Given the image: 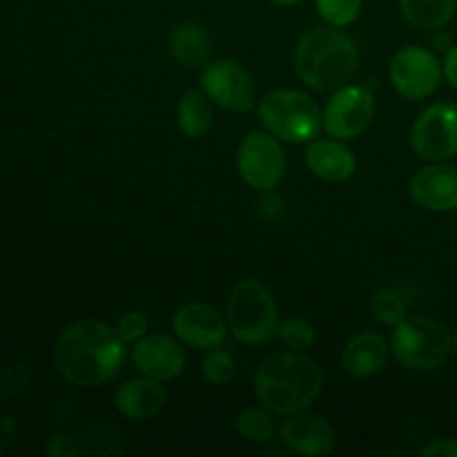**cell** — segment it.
Here are the masks:
<instances>
[{
	"mask_svg": "<svg viewBox=\"0 0 457 457\" xmlns=\"http://www.w3.org/2000/svg\"><path fill=\"white\" fill-rule=\"evenodd\" d=\"M125 344L119 330L105 321H74L54 344V366L76 386H101L123 366Z\"/></svg>",
	"mask_w": 457,
	"mask_h": 457,
	"instance_id": "6da1fadb",
	"label": "cell"
},
{
	"mask_svg": "<svg viewBox=\"0 0 457 457\" xmlns=\"http://www.w3.org/2000/svg\"><path fill=\"white\" fill-rule=\"evenodd\" d=\"M321 382V369L311 357L299 351L275 353L259 364L254 373V393L263 409L288 418L317 400Z\"/></svg>",
	"mask_w": 457,
	"mask_h": 457,
	"instance_id": "7a4b0ae2",
	"label": "cell"
},
{
	"mask_svg": "<svg viewBox=\"0 0 457 457\" xmlns=\"http://www.w3.org/2000/svg\"><path fill=\"white\" fill-rule=\"evenodd\" d=\"M357 45L342 27H315L295 49V71L308 87L335 92L351 83L357 71Z\"/></svg>",
	"mask_w": 457,
	"mask_h": 457,
	"instance_id": "3957f363",
	"label": "cell"
},
{
	"mask_svg": "<svg viewBox=\"0 0 457 457\" xmlns=\"http://www.w3.org/2000/svg\"><path fill=\"white\" fill-rule=\"evenodd\" d=\"M226 321L239 342H270L279 330L275 297L259 279H241L228 297Z\"/></svg>",
	"mask_w": 457,
	"mask_h": 457,
	"instance_id": "277c9868",
	"label": "cell"
},
{
	"mask_svg": "<svg viewBox=\"0 0 457 457\" xmlns=\"http://www.w3.org/2000/svg\"><path fill=\"white\" fill-rule=\"evenodd\" d=\"M259 119L263 128L279 141L308 143L320 134V105L308 94L297 89H272L259 103Z\"/></svg>",
	"mask_w": 457,
	"mask_h": 457,
	"instance_id": "5b68a950",
	"label": "cell"
},
{
	"mask_svg": "<svg viewBox=\"0 0 457 457\" xmlns=\"http://www.w3.org/2000/svg\"><path fill=\"white\" fill-rule=\"evenodd\" d=\"M391 351L402 366L411 370H433L453 353V335L445 324L428 317H413L395 326Z\"/></svg>",
	"mask_w": 457,
	"mask_h": 457,
	"instance_id": "8992f818",
	"label": "cell"
},
{
	"mask_svg": "<svg viewBox=\"0 0 457 457\" xmlns=\"http://www.w3.org/2000/svg\"><path fill=\"white\" fill-rule=\"evenodd\" d=\"M286 165H288V159H286L284 147H281L279 138L268 129H254V132L245 134L244 141L239 143L237 170L253 190H275L284 179Z\"/></svg>",
	"mask_w": 457,
	"mask_h": 457,
	"instance_id": "52a82bcc",
	"label": "cell"
},
{
	"mask_svg": "<svg viewBox=\"0 0 457 457\" xmlns=\"http://www.w3.org/2000/svg\"><path fill=\"white\" fill-rule=\"evenodd\" d=\"M388 74H391L393 87L402 96L411 101H422L440 89L445 67L431 49L422 45H409L393 56Z\"/></svg>",
	"mask_w": 457,
	"mask_h": 457,
	"instance_id": "ba28073f",
	"label": "cell"
},
{
	"mask_svg": "<svg viewBox=\"0 0 457 457\" xmlns=\"http://www.w3.org/2000/svg\"><path fill=\"white\" fill-rule=\"evenodd\" d=\"M411 147L431 163H442L457 154V105L433 103L415 120L411 129Z\"/></svg>",
	"mask_w": 457,
	"mask_h": 457,
	"instance_id": "9c48e42d",
	"label": "cell"
},
{
	"mask_svg": "<svg viewBox=\"0 0 457 457\" xmlns=\"http://www.w3.org/2000/svg\"><path fill=\"white\" fill-rule=\"evenodd\" d=\"M375 116V96L366 85H344L321 112V125L328 137L348 141L369 129Z\"/></svg>",
	"mask_w": 457,
	"mask_h": 457,
	"instance_id": "30bf717a",
	"label": "cell"
},
{
	"mask_svg": "<svg viewBox=\"0 0 457 457\" xmlns=\"http://www.w3.org/2000/svg\"><path fill=\"white\" fill-rule=\"evenodd\" d=\"M201 89L214 105L228 112H248L254 105V80L237 61H212L201 71Z\"/></svg>",
	"mask_w": 457,
	"mask_h": 457,
	"instance_id": "8fae6325",
	"label": "cell"
},
{
	"mask_svg": "<svg viewBox=\"0 0 457 457\" xmlns=\"http://www.w3.org/2000/svg\"><path fill=\"white\" fill-rule=\"evenodd\" d=\"M172 330L183 344L199 351H212L226 342L228 321L208 303H186L172 315Z\"/></svg>",
	"mask_w": 457,
	"mask_h": 457,
	"instance_id": "7c38bea8",
	"label": "cell"
},
{
	"mask_svg": "<svg viewBox=\"0 0 457 457\" xmlns=\"http://www.w3.org/2000/svg\"><path fill=\"white\" fill-rule=\"evenodd\" d=\"M132 361L141 375L159 382L177 379L186 370V353L170 335H145L132 348Z\"/></svg>",
	"mask_w": 457,
	"mask_h": 457,
	"instance_id": "4fadbf2b",
	"label": "cell"
},
{
	"mask_svg": "<svg viewBox=\"0 0 457 457\" xmlns=\"http://www.w3.org/2000/svg\"><path fill=\"white\" fill-rule=\"evenodd\" d=\"M411 196L428 212L457 210V165L436 163L418 170L411 179Z\"/></svg>",
	"mask_w": 457,
	"mask_h": 457,
	"instance_id": "5bb4252c",
	"label": "cell"
},
{
	"mask_svg": "<svg viewBox=\"0 0 457 457\" xmlns=\"http://www.w3.org/2000/svg\"><path fill=\"white\" fill-rule=\"evenodd\" d=\"M281 442L299 455H326L337 445V433L330 427L328 420L311 413H295L281 424Z\"/></svg>",
	"mask_w": 457,
	"mask_h": 457,
	"instance_id": "9a60e30c",
	"label": "cell"
},
{
	"mask_svg": "<svg viewBox=\"0 0 457 457\" xmlns=\"http://www.w3.org/2000/svg\"><path fill=\"white\" fill-rule=\"evenodd\" d=\"M114 404L116 411H119L125 420L143 422V420L156 418V415L165 409V404H168V393L161 386L159 379H128V382L120 384L119 391H116Z\"/></svg>",
	"mask_w": 457,
	"mask_h": 457,
	"instance_id": "2e32d148",
	"label": "cell"
},
{
	"mask_svg": "<svg viewBox=\"0 0 457 457\" xmlns=\"http://www.w3.org/2000/svg\"><path fill=\"white\" fill-rule=\"evenodd\" d=\"M306 165L315 177L330 183L351 179L357 170L355 154L339 138H320L306 150Z\"/></svg>",
	"mask_w": 457,
	"mask_h": 457,
	"instance_id": "e0dca14e",
	"label": "cell"
},
{
	"mask_svg": "<svg viewBox=\"0 0 457 457\" xmlns=\"http://www.w3.org/2000/svg\"><path fill=\"white\" fill-rule=\"evenodd\" d=\"M388 360V344L378 333H360L348 339L342 353V364L348 375L357 379L382 373Z\"/></svg>",
	"mask_w": 457,
	"mask_h": 457,
	"instance_id": "ac0fdd59",
	"label": "cell"
},
{
	"mask_svg": "<svg viewBox=\"0 0 457 457\" xmlns=\"http://www.w3.org/2000/svg\"><path fill=\"white\" fill-rule=\"evenodd\" d=\"M170 54L177 62L183 67H196L204 65L210 56V36L196 22H183V25L174 27L170 34Z\"/></svg>",
	"mask_w": 457,
	"mask_h": 457,
	"instance_id": "d6986e66",
	"label": "cell"
},
{
	"mask_svg": "<svg viewBox=\"0 0 457 457\" xmlns=\"http://www.w3.org/2000/svg\"><path fill=\"white\" fill-rule=\"evenodd\" d=\"M179 128L186 137L201 138L210 132L214 123L212 101L204 89H187L177 107Z\"/></svg>",
	"mask_w": 457,
	"mask_h": 457,
	"instance_id": "ffe728a7",
	"label": "cell"
},
{
	"mask_svg": "<svg viewBox=\"0 0 457 457\" xmlns=\"http://www.w3.org/2000/svg\"><path fill=\"white\" fill-rule=\"evenodd\" d=\"M406 21L424 31H437L453 21L457 0H400Z\"/></svg>",
	"mask_w": 457,
	"mask_h": 457,
	"instance_id": "44dd1931",
	"label": "cell"
},
{
	"mask_svg": "<svg viewBox=\"0 0 457 457\" xmlns=\"http://www.w3.org/2000/svg\"><path fill=\"white\" fill-rule=\"evenodd\" d=\"M237 433L250 442H268L275 436V422H272V413L268 409H257V406H248L241 411L235 420Z\"/></svg>",
	"mask_w": 457,
	"mask_h": 457,
	"instance_id": "7402d4cb",
	"label": "cell"
},
{
	"mask_svg": "<svg viewBox=\"0 0 457 457\" xmlns=\"http://www.w3.org/2000/svg\"><path fill=\"white\" fill-rule=\"evenodd\" d=\"M201 370H204V378L208 379L210 384L223 386V384L232 382V378L237 375V361L230 353L223 351V348L219 346L208 351L204 364H201Z\"/></svg>",
	"mask_w": 457,
	"mask_h": 457,
	"instance_id": "603a6c76",
	"label": "cell"
},
{
	"mask_svg": "<svg viewBox=\"0 0 457 457\" xmlns=\"http://www.w3.org/2000/svg\"><path fill=\"white\" fill-rule=\"evenodd\" d=\"M279 339L284 342V346H288L290 351H308V348L315 346L317 333L312 328V324H308L306 320H299V317H293V320H286L284 324H279V330H277Z\"/></svg>",
	"mask_w": 457,
	"mask_h": 457,
	"instance_id": "cb8c5ba5",
	"label": "cell"
},
{
	"mask_svg": "<svg viewBox=\"0 0 457 457\" xmlns=\"http://www.w3.org/2000/svg\"><path fill=\"white\" fill-rule=\"evenodd\" d=\"M370 308H373V315L379 324L393 326L395 328L397 324L406 320V306L402 302V297L393 290H379L378 295H373V302H370Z\"/></svg>",
	"mask_w": 457,
	"mask_h": 457,
	"instance_id": "d4e9b609",
	"label": "cell"
},
{
	"mask_svg": "<svg viewBox=\"0 0 457 457\" xmlns=\"http://www.w3.org/2000/svg\"><path fill=\"white\" fill-rule=\"evenodd\" d=\"M317 12L328 25L348 27L361 12V0H315Z\"/></svg>",
	"mask_w": 457,
	"mask_h": 457,
	"instance_id": "484cf974",
	"label": "cell"
},
{
	"mask_svg": "<svg viewBox=\"0 0 457 457\" xmlns=\"http://www.w3.org/2000/svg\"><path fill=\"white\" fill-rule=\"evenodd\" d=\"M114 328L119 330V335L125 339V342H138V339L147 335V321L141 312L132 311V312H125L123 317H119Z\"/></svg>",
	"mask_w": 457,
	"mask_h": 457,
	"instance_id": "4316f807",
	"label": "cell"
},
{
	"mask_svg": "<svg viewBox=\"0 0 457 457\" xmlns=\"http://www.w3.org/2000/svg\"><path fill=\"white\" fill-rule=\"evenodd\" d=\"M422 457H457V440H433L422 449Z\"/></svg>",
	"mask_w": 457,
	"mask_h": 457,
	"instance_id": "83f0119b",
	"label": "cell"
},
{
	"mask_svg": "<svg viewBox=\"0 0 457 457\" xmlns=\"http://www.w3.org/2000/svg\"><path fill=\"white\" fill-rule=\"evenodd\" d=\"M445 79L449 80V85L453 89H457V45L446 52V58H445Z\"/></svg>",
	"mask_w": 457,
	"mask_h": 457,
	"instance_id": "f1b7e54d",
	"label": "cell"
},
{
	"mask_svg": "<svg viewBox=\"0 0 457 457\" xmlns=\"http://www.w3.org/2000/svg\"><path fill=\"white\" fill-rule=\"evenodd\" d=\"M433 47L440 49V52H449L451 47H453V43H451L449 34H442L440 29L436 31V38H433Z\"/></svg>",
	"mask_w": 457,
	"mask_h": 457,
	"instance_id": "f546056e",
	"label": "cell"
},
{
	"mask_svg": "<svg viewBox=\"0 0 457 457\" xmlns=\"http://www.w3.org/2000/svg\"><path fill=\"white\" fill-rule=\"evenodd\" d=\"M272 4H279V7H290V4H297L302 3V0H270Z\"/></svg>",
	"mask_w": 457,
	"mask_h": 457,
	"instance_id": "4dcf8cb0",
	"label": "cell"
},
{
	"mask_svg": "<svg viewBox=\"0 0 457 457\" xmlns=\"http://www.w3.org/2000/svg\"><path fill=\"white\" fill-rule=\"evenodd\" d=\"M453 351L457 353V326H455V333H453Z\"/></svg>",
	"mask_w": 457,
	"mask_h": 457,
	"instance_id": "1f68e13d",
	"label": "cell"
}]
</instances>
